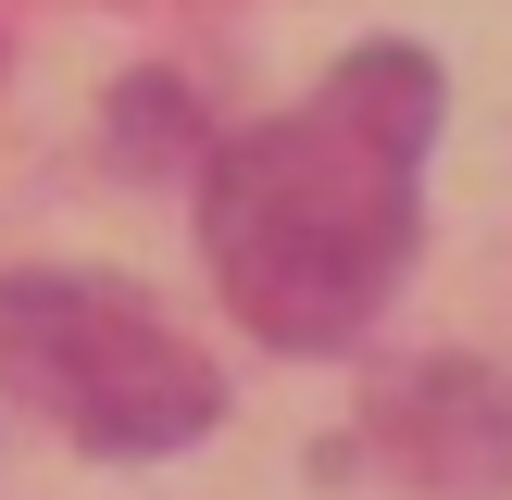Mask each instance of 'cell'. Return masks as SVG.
I'll return each mask as SVG.
<instances>
[{
  "mask_svg": "<svg viewBox=\"0 0 512 500\" xmlns=\"http://www.w3.org/2000/svg\"><path fill=\"white\" fill-rule=\"evenodd\" d=\"M425 138H438V63L375 38L313 100L213 138L200 175V250L263 350H350L388 313L425 225Z\"/></svg>",
  "mask_w": 512,
  "mask_h": 500,
  "instance_id": "cell-1",
  "label": "cell"
},
{
  "mask_svg": "<svg viewBox=\"0 0 512 500\" xmlns=\"http://www.w3.org/2000/svg\"><path fill=\"white\" fill-rule=\"evenodd\" d=\"M0 388L113 463H163L225 413V375L113 275H0Z\"/></svg>",
  "mask_w": 512,
  "mask_h": 500,
  "instance_id": "cell-2",
  "label": "cell"
},
{
  "mask_svg": "<svg viewBox=\"0 0 512 500\" xmlns=\"http://www.w3.org/2000/svg\"><path fill=\"white\" fill-rule=\"evenodd\" d=\"M375 450H388L413 488H438V500H488L512 475V388L488 363H425L413 388H388Z\"/></svg>",
  "mask_w": 512,
  "mask_h": 500,
  "instance_id": "cell-3",
  "label": "cell"
}]
</instances>
